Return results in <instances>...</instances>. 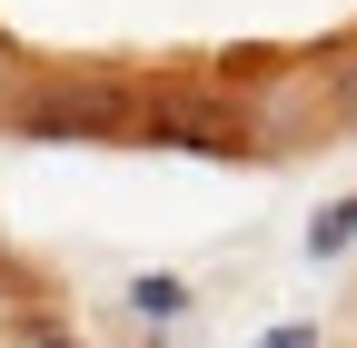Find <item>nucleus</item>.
Here are the masks:
<instances>
[{
  "label": "nucleus",
  "mask_w": 357,
  "mask_h": 348,
  "mask_svg": "<svg viewBox=\"0 0 357 348\" xmlns=\"http://www.w3.org/2000/svg\"><path fill=\"white\" fill-rule=\"evenodd\" d=\"M0 119L20 140H89V150H109V140H139V90L109 80V70H30Z\"/></svg>",
  "instance_id": "f257e3e1"
},
{
  "label": "nucleus",
  "mask_w": 357,
  "mask_h": 348,
  "mask_svg": "<svg viewBox=\"0 0 357 348\" xmlns=\"http://www.w3.org/2000/svg\"><path fill=\"white\" fill-rule=\"evenodd\" d=\"M139 140H178V150H208V159H248V119L229 100H139Z\"/></svg>",
  "instance_id": "f03ea898"
},
{
  "label": "nucleus",
  "mask_w": 357,
  "mask_h": 348,
  "mask_svg": "<svg viewBox=\"0 0 357 348\" xmlns=\"http://www.w3.org/2000/svg\"><path fill=\"white\" fill-rule=\"evenodd\" d=\"M318 90H328V119H337V129H357V40H347V50H328Z\"/></svg>",
  "instance_id": "7ed1b4c3"
},
{
  "label": "nucleus",
  "mask_w": 357,
  "mask_h": 348,
  "mask_svg": "<svg viewBox=\"0 0 357 348\" xmlns=\"http://www.w3.org/2000/svg\"><path fill=\"white\" fill-rule=\"evenodd\" d=\"M337 249H357V199H328L307 229V259H337Z\"/></svg>",
  "instance_id": "20e7f679"
},
{
  "label": "nucleus",
  "mask_w": 357,
  "mask_h": 348,
  "mask_svg": "<svg viewBox=\"0 0 357 348\" xmlns=\"http://www.w3.org/2000/svg\"><path fill=\"white\" fill-rule=\"evenodd\" d=\"M129 309H139V319H178V309H189V289H178V279H139V289H129Z\"/></svg>",
  "instance_id": "39448f33"
},
{
  "label": "nucleus",
  "mask_w": 357,
  "mask_h": 348,
  "mask_svg": "<svg viewBox=\"0 0 357 348\" xmlns=\"http://www.w3.org/2000/svg\"><path fill=\"white\" fill-rule=\"evenodd\" d=\"M20 70H30V60H20V40H0V110L20 100Z\"/></svg>",
  "instance_id": "423d86ee"
},
{
  "label": "nucleus",
  "mask_w": 357,
  "mask_h": 348,
  "mask_svg": "<svg viewBox=\"0 0 357 348\" xmlns=\"http://www.w3.org/2000/svg\"><path fill=\"white\" fill-rule=\"evenodd\" d=\"M258 348H318V338H307V328H268Z\"/></svg>",
  "instance_id": "0eeeda50"
}]
</instances>
